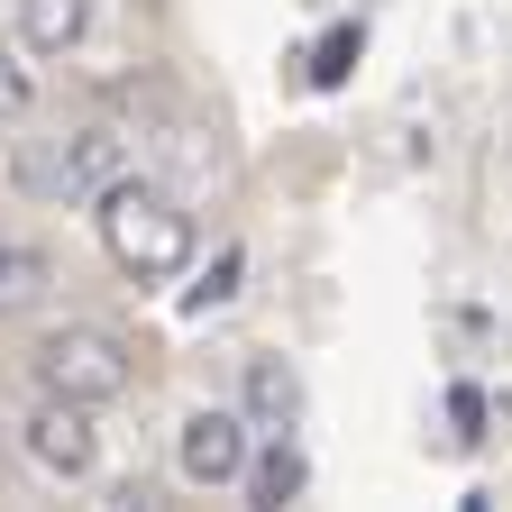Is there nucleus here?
<instances>
[{"label": "nucleus", "mask_w": 512, "mask_h": 512, "mask_svg": "<svg viewBox=\"0 0 512 512\" xmlns=\"http://www.w3.org/2000/svg\"><path fill=\"white\" fill-rule=\"evenodd\" d=\"M238 275H247V256H238V247H220V256H211V275L192 284V311H220V302L238 293Z\"/></svg>", "instance_id": "obj_12"}, {"label": "nucleus", "mask_w": 512, "mask_h": 512, "mask_svg": "<svg viewBox=\"0 0 512 512\" xmlns=\"http://www.w3.org/2000/svg\"><path fill=\"white\" fill-rule=\"evenodd\" d=\"M101 202V247L119 256V275H138V284H165V275H183L192 266V220H183V202H165L156 183H110V192H92Z\"/></svg>", "instance_id": "obj_1"}, {"label": "nucleus", "mask_w": 512, "mask_h": 512, "mask_svg": "<svg viewBox=\"0 0 512 512\" xmlns=\"http://www.w3.org/2000/svg\"><path fill=\"white\" fill-rule=\"evenodd\" d=\"M10 174H19V192H64V138L19 147V156H10Z\"/></svg>", "instance_id": "obj_11"}, {"label": "nucleus", "mask_w": 512, "mask_h": 512, "mask_svg": "<svg viewBox=\"0 0 512 512\" xmlns=\"http://www.w3.org/2000/svg\"><path fill=\"white\" fill-rule=\"evenodd\" d=\"M174 467L192 485H238V467H247V412H192L183 439H174Z\"/></svg>", "instance_id": "obj_4"}, {"label": "nucleus", "mask_w": 512, "mask_h": 512, "mask_svg": "<svg viewBox=\"0 0 512 512\" xmlns=\"http://www.w3.org/2000/svg\"><path fill=\"white\" fill-rule=\"evenodd\" d=\"M28 101H37V83H28V64H19L10 46H0V119H19Z\"/></svg>", "instance_id": "obj_14"}, {"label": "nucleus", "mask_w": 512, "mask_h": 512, "mask_svg": "<svg viewBox=\"0 0 512 512\" xmlns=\"http://www.w3.org/2000/svg\"><path fill=\"white\" fill-rule=\"evenodd\" d=\"M238 485H247V503H266V512H284L302 485H311V467H302V448L275 430L266 448H247V467H238Z\"/></svg>", "instance_id": "obj_5"}, {"label": "nucleus", "mask_w": 512, "mask_h": 512, "mask_svg": "<svg viewBox=\"0 0 512 512\" xmlns=\"http://www.w3.org/2000/svg\"><path fill=\"white\" fill-rule=\"evenodd\" d=\"M302 421V375L284 357H247V430H293Z\"/></svg>", "instance_id": "obj_7"}, {"label": "nucleus", "mask_w": 512, "mask_h": 512, "mask_svg": "<svg viewBox=\"0 0 512 512\" xmlns=\"http://www.w3.org/2000/svg\"><path fill=\"white\" fill-rule=\"evenodd\" d=\"M28 458H37L46 476H92V458H101V439H92V403L46 394V403L28 412Z\"/></svg>", "instance_id": "obj_3"}, {"label": "nucleus", "mask_w": 512, "mask_h": 512, "mask_svg": "<svg viewBox=\"0 0 512 512\" xmlns=\"http://www.w3.org/2000/svg\"><path fill=\"white\" fill-rule=\"evenodd\" d=\"M448 430H458L467 448L485 439V394H476V384H448Z\"/></svg>", "instance_id": "obj_13"}, {"label": "nucleus", "mask_w": 512, "mask_h": 512, "mask_svg": "<svg viewBox=\"0 0 512 512\" xmlns=\"http://www.w3.org/2000/svg\"><path fill=\"white\" fill-rule=\"evenodd\" d=\"M119 174H128V138L119 128H74V138H64V192L92 202V192H110Z\"/></svg>", "instance_id": "obj_6"}, {"label": "nucleus", "mask_w": 512, "mask_h": 512, "mask_svg": "<svg viewBox=\"0 0 512 512\" xmlns=\"http://www.w3.org/2000/svg\"><path fill=\"white\" fill-rule=\"evenodd\" d=\"M83 28H92V0H19V37H28V55L83 46Z\"/></svg>", "instance_id": "obj_8"}, {"label": "nucleus", "mask_w": 512, "mask_h": 512, "mask_svg": "<svg viewBox=\"0 0 512 512\" xmlns=\"http://www.w3.org/2000/svg\"><path fill=\"white\" fill-rule=\"evenodd\" d=\"M357 55H366V28H357V19H339L330 37L311 46V83H320V92H339V83L357 74Z\"/></svg>", "instance_id": "obj_10"}, {"label": "nucleus", "mask_w": 512, "mask_h": 512, "mask_svg": "<svg viewBox=\"0 0 512 512\" xmlns=\"http://www.w3.org/2000/svg\"><path fill=\"white\" fill-rule=\"evenodd\" d=\"M46 256L37 247H0V320H10V311H28V302H46Z\"/></svg>", "instance_id": "obj_9"}, {"label": "nucleus", "mask_w": 512, "mask_h": 512, "mask_svg": "<svg viewBox=\"0 0 512 512\" xmlns=\"http://www.w3.org/2000/svg\"><path fill=\"white\" fill-rule=\"evenodd\" d=\"M37 384L46 394H64V403H119L128 394V348L110 339V330H55V339H37Z\"/></svg>", "instance_id": "obj_2"}]
</instances>
